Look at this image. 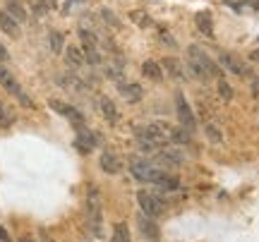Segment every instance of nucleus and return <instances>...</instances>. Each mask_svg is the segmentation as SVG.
<instances>
[{
  "instance_id": "a211bd4d",
  "label": "nucleus",
  "mask_w": 259,
  "mask_h": 242,
  "mask_svg": "<svg viewBox=\"0 0 259 242\" xmlns=\"http://www.w3.org/2000/svg\"><path fill=\"white\" fill-rule=\"evenodd\" d=\"M154 185H159L161 189H168V192H175V189H180V180H177L175 175H168V173H164V170H161L159 180H156Z\"/></svg>"
},
{
  "instance_id": "dca6fc26",
  "label": "nucleus",
  "mask_w": 259,
  "mask_h": 242,
  "mask_svg": "<svg viewBox=\"0 0 259 242\" xmlns=\"http://www.w3.org/2000/svg\"><path fill=\"white\" fill-rule=\"evenodd\" d=\"M194 22H197V29L204 34V36H214V22H211V14L209 12H199L197 17H194Z\"/></svg>"
},
{
  "instance_id": "c85d7f7f",
  "label": "nucleus",
  "mask_w": 259,
  "mask_h": 242,
  "mask_svg": "<svg viewBox=\"0 0 259 242\" xmlns=\"http://www.w3.org/2000/svg\"><path fill=\"white\" fill-rule=\"evenodd\" d=\"M55 2H58V0H41V2L36 5V12H39V14H46L48 10H51V7H55Z\"/></svg>"
},
{
  "instance_id": "4be33fe9",
  "label": "nucleus",
  "mask_w": 259,
  "mask_h": 242,
  "mask_svg": "<svg viewBox=\"0 0 259 242\" xmlns=\"http://www.w3.org/2000/svg\"><path fill=\"white\" fill-rule=\"evenodd\" d=\"M168 132H171V142H175V144H187L190 142V132L185 127H168Z\"/></svg>"
},
{
  "instance_id": "4468645a",
  "label": "nucleus",
  "mask_w": 259,
  "mask_h": 242,
  "mask_svg": "<svg viewBox=\"0 0 259 242\" xmlns=\"http://www.w3.org/2000/svg\"><path fill=\"white\" fill-rule=\"evenodd\" d=\"M161 70L168 72V77H173V80H182V72H185L182 63H180L177 58H166L164 65H161Z\"/></svg>"
},
{
  "instance_id": "c756f323",
  "label": "nucleus",
  "mask_w": 259,
  "mask_h": 242,
  "mask_svg": "<svg viewBox=\"0 0 259 242\" xmlns=\"http://www.w3.org/2000/svg\"><path fill=\"white\" fill-rule=\"evenodd\" d=\"M103 19H106V22H110V24H113V27H118V19H115V17H113V12H110V10H103Z\"/></svg>"
},
{
  "instance_id": "f03ea898",
  "label": "nucleus",
  "mask_w": 259,
  "mask_h": 242,
  "mask_svg": "<svg viewBox=\"0 0 259 242\" xmlns=\"http://www.w3.org/2000/svg\"><path fill=\"white\" fill-rule=\"evenodd\" d=\"M86 218H89V226L94 230V235H101L103 230V218H101V197H98V192L96 187L89 189V197H86Z\"/></svg>"
},
{
  "instance_id": "9b49d317",
  "label": "nucleus",
  "mask_w": 259,
  "mask_h": 242,
  "mask_svg": "<svg viewBox=\"0 0 259 242\" xmlns=\"http://www.w3.org/2000/svg\"><path fill=\"white\" fill-rule=\"evenodd\" d=\"M221 65L228 70V72H233V75H247V68L231 53H221Z\"/></svg>"
},
{
  "instance_id": "473e14b6",
  "label": "nucleus",
  "mask_w": 259,
  "mask_h": 242,
  "mask_svg": "<svg viewBox=\"0 0 259 242\" xmlns=\"http://www.w3.org/2000/svg\"><path fill=\"white\" fill-rule=\"evenodd\" d=\"M250 58H252V60H259V51H255V53L250 55Z\"/></svg>"
},
{
  "instance_id": "2f4dec72",
  "label": "nucleus",
  "mask_w": 259,
  "mask_h": 242,
  "mask_svg": "<svg viewBox=\"0 0 259 242\" xmlns=\"http://www.w3.org/2000/svg\"><path fill=\"white\" fill-rule=\"evenodd\" d=\"M0 240H2V242H12V240H10V235H7L2 228H0Z\"/></svg>"
},
{
  "instance_id": "5701e85b",
  "label": "nucleus",
  "mask_w": 259,
  "mask_h": 242,
  "mask_svg": "<svg viewBox=\"0 0 259 242\" xmlns=\"http://www.w3.org/2000/svg\"><path fill=\"white\" fill-rule=\"evenodd\" d=\"M113 242H130V230L125 223H115L113 228Z\"/></svg>"
},
{
  "instance_id": "393cba45",
  "label": "nucleus",
  "mask_w": 259,
  "mask_h": 242,
  "mask_svg": "<svg viewBox=\"0 0 259 242\" xmlns=\"http://www.w3.org/2000/svg\"><path fill=\"white\" fill-rule=\"evenodd\" d=\"M14 122V113L5 103H0V127H10Z\"/></svg>"
},
{
  "instance_id": "39448f33",
  "label": "nucleus",
  "mask_w": 259,
  "mask_h": 242,
  "mask_svg": "<svg viewBox=\"0 0 259 242\" xmlns=\"http://www.w3.org/2000/svg\"><path fill=\"white\" fill-rule=\"evenodd\" d=\"M137 202H139V206H142V214H147V216H161L164 214V202L161 199H156L154 194H149V192H139L137 194Z\"/></svg>"
},
{
  "instance_id": "1a4fd4ad",
  "label": "nucleus",
  "mask_w": 259,
  "mask_h": 242,
  "mask_svg": "<svg viewBox=\"0 0 259 242\" xmlns=\"http://www.w3.org/2000/svg\"><path fill=\"white\" fill-rule=\"evenodd\" d=\"M137 223H139V230H142V235L144 238H149V240H159V226L151 221V216H147V214H142L139 218H137Z\"/></svg>"
},
{
  "instance_id": "2eb2a0df",
  "label": "nucleus",
  "mask_w": 259,
  "mask_h": 242,
  "mask_svg": "<svg viewBox=\"0 0 259 242\" xmlns=\"http://www.w3.org/2000/svg\"><path fill=\"white\" fill-rule=\"evenodd\" d=\"M0 29H2L7 36H12V39L19 36V22H14L7 12H0Z\"/></svg>"
},
{
  "instance_id": "6ab92c4d",
  "label": "nucleus",
  "mask_w": 259,
  "mask_h": 242,
  "mask_svg": "<svg viewBox=\"0 0 259 242\" xmlns=\"http://www.w3.org/2000/svg\"><path fill=\"white\" fill-rule=\"evenodd\" d=\"M180 161H182V156L180 154H173L171 149H164V151L156 154V163L159 165H177Z\"/></svg>"
},
{
  "instance_id": "7ed1b4c3",
  "label": "nucleus",
  "mask_w": 259,
  "mask_h": 242,
  "mask_svg": "<svg viewBox=\"0 0 259 242\" xmlns=\"http://www.w3.org/2000/svg\"><path fill=\"white\" fill-rule=\"evenodd\" d=\"M0 84H2V86H5V89H7L12 96H17V101H19L22 106H31V98H29V96L22 91L19 81L14 80L12 75L7 72V68H2V65H0Z\"/></svg>"
},
{
  "instance_id": "f257e3e1",
  "label": "nucleus",
  "mask_w": 259,
  "mask_h": 242,
  "mask_svg": "<svg viewBox=\"0 0 259 242\" xmlns=\"http://www.w3.org/2000/svg\"><path fill=\"white\" fill-rule=\"evenodd\" d=\"M187 60H190V70L197 77H202V80H209V77H218L221 75L218 68L211 63V58L206 53H202V48H197V46H190L187 48Z\"/></svg>"
},
{
  "instance_id": "412c9836",
  "label": "nucleus",
  "mask_w": 259,
  "mask_h": 242,
  "mask_svg": "<svg viewBox=\"0 0 259 242\" xmlns=\"http://www.w3.org/2000/svg\"><path fill=\"white\" fill-rule=\"evenodd\" d=\"M65 58H68L70 65H75V68H80V65H84V63H86V58H84V51L75 48V46H70L68 51H65Z\"/></svg>"
},
{
  "instance_id": "a878e982",
  "label": "nucleus",
  "mask_w": 259,
  "mask_h": 242,
  "mask_svg": "<svg viewBox=\"0 0 259 242\" xmlns=\"http://www.w3.org/2000/svg\"><path fill=\"white\" fill-rule=\"evenodd\" d=\"M80 39H82L84 43V51H91V48H96V36L91 34V31H80Z\"/></svg>"
},
{
  "instance_id": "cd10ccee",
  "label": "nucleus",
  "mask_w": 259,
  "mask_h": 242,
  "mask_svg": "<svg viewBox=\"0 0 259 242\" xmlns=\"http://www.w3.org/2000/svg\"><path fill=\"white\" fill-rule=\"evenodd\" d=\"M204 132H206V137H209L211 142H216V144L221 142V139H223V135L218 132V127H216V125H211V122H209V125L204 127Z\"/></svg>"
},
{
  "instance_id": "aec40b11",
  "label": "nucleus",
  "mask_w": 259,
  "mask_h": 242,
  "mask_svg": "<svg viewBox=\"0 0 259 242\" xmlns=\"http://www.w3.org/2000/svg\"><path fill=\"white\" fill-rule=\"evenodd\" d=\"M142 72H144L149 80H154V81H161V80H164V70H161V65H156L154 60H147V63L142 65Z\"/></svg>"
},
{
  "instance_id": "7c9ffc66",
  "label": "nucleus",
  "mask_w": 259,
  "mask_h": 242,
  "mask_svg": "<svg viewBox=\"0 0 259 242\" xmlns=\"http://www.w3.org/2000/svg\"><path fill=\"white\" fill-rule=\"evenodd\" d=\"M7 58H10V53H7V48H5V46L0 43V60H7Z\"/></svg>"
},
{
  "instance_id": "f3484780",
  "label": "nucleus",
  "mask_w": 259,
  "mask_h": 242,
  "mask_svg": "<svg viewBox=\"0 0 259 242\" xmlns=\"http://www.w3.org/2000/svg\"><path fill=\"white\" fill-rule=\"evenodd\" d=\"M98 108H101L103 118H106L108 122H115V120H118V110H115V103H113L110 98L101 96V98H98Z\"/></svg>"
},
{
  "instance_id": "423d86ee",
  "label": "nucleus",
  "mask_w": 259,
  "mask_h": 242,
  "mask_svg": "<svg viewBox=\"0 0 259 242\" xmlns=\"http://www.w3.org/2000/svg\"><path fill=\"white\" fill-rule=\"evenodd\" d=\"M175 108H177V118H180V125H182L187 132H194V130H197V120H194V115H192L190 103L185 101V96H177V98H175Z\"/></svg>"
},
{
  "instance_id": "9d476101",
  "label": "nucleus",
  "mask_w": 259,
  "mask_h": 242,
  "mask_svg": "<svg viewBox=\"0 0 259 242\" xmlns=\"http://www.w3.org/2000/svg\"><path fill=\"white\" fill-rule=\"evenodd\" d=\"M120 168H123V163H120V159L115 156V154H110V151H106V154H101V170L103 173H120Z\"/></svg>"
},
{
  "instance_id": "20e7f679",
  "label": "nucleus",
  "mask_w": 259,
  "mask_h": 242,
  "mask_svg": "<svg viewBox=\"0 0 259 242\" xmlns=\"http://www.w3.org/2000/svg\"><path fill=\"white\" fill-rule=\"evenodd\" d=\"M130 170L142 182H156L159 175H161V168H154V165H149V163H144V161H137V159L130 161Z\"/></svg>"
},
{
  "instance_id": "72a5a7b5",
  "label": "nucleus",
  "mask_w": 259,
  "mask_h": 242,
  "mask_svg": "<svg viewBox=\"0 0 259 242\" xmlns=\"http://www.w3.org/2000/svg\"><path fill=\"white\" fill-rule=\"evenodd\" d=\"M19 242H34V240H29V238H22V240H19Z\"/></svg>"
},
{
  "instance_id": "bb28decb",
  "label": "nucleus",
  "mask_w": 259,
  "mask_h": 242,
  "mask_svg": "<svg viewBox=\"0 0 259 242\" xmlns=\"http://www.w3.org/2000/svg\"><path fill=\"white\" fill-rule=\"evenodd\" d=\"M218 94H221V98H223V101H231V98H233L231 84H228V81H223V80H218Z\"/></svg>"
},
{
  "instance_id": "b1692460",
  "label": "nucleus",
  "mask_w": 259,
  "mask_h": 242,
  "mask_svg": "<svg viewBox=\"0 0 259 242\" xmlns=\"http://www.w3.org/2000/svg\"><path fill=\"white\" fill-rule=\"evenodd\" d=\"M48 43H51V51L53 53H63V43L65 41H63V34L60 31H51L48 34Z\"/></svg>"
},
{
  "instance_id": "0eeeda50",
  "label": "nucleus",
  "mask_w": 259,
  "mask_h": 242,
  "mask_svg": "<svg viewBox=\"0 0 259 242\" xmlns=\"http://www.w3.org/2000/svg\"><path fill=\"white\" fill-rule=\"evenodd\" d=\"M51 108H55V110H58L63 118H68L72 125H77V127H80V125H84V115L77 110V108L68 106V103H60V101H51Z\"/></svg>"
},
{
  "instance_id": "f8f14e48",
  "label": "nucleus",
  "mask_w": 259,
  "mask_h": 242,
  "mask_svg": "<svg viewBox=\"0 0 259 242\" xmlns=\"http://www.w3.org/2000/svg\"><path fill=\"white\" fill-rule=\"evenodd\" d=\"M5 12L12 17L14 22H27V7L22 5V2H17V0H7L5 2Z\"/></svg>"
},
{
  "instance_id": "ddd939ff",
  "label": "nucleus",
  "mask_w": 259,
  "mask_h": 242,
  "mask_svg": "<svg viewBox=\"0 0 259 242\" xmlns=\"http://www.w3.org/2000/svg\"><path fill=\"white\" fill-rule=\"evenodd\" d=\"M120 96H123L127 103H137V101H142V86L139 84H120Z\"/></svg>"
},
{
  "instance_id": "6e6552de",
  "label": "nucleus",
  "mask_w": 259,
  "mask_h": 242,
  "mask_svg": "<svg viewBox=\"0 0 259 242\" xmlns=\"http://www.w3.org/2000/svg\"><path fill=\"white\" fill-rule=\"evenodd\" d=\"M96 142H98V139H96V137L84 127V125L77 127V142H75V144H77V149H80L82 154H89V151L96 147Z\"/></svg>"
},
{
  "instance_id": "f704fd0d",
  "label": "nucleus",
  "mask_w": 259,
  "mask_h": 242,
  "mask_svg": "<svg viewBox=\"0 0 259 242\" xmlns=\"http://www.w3.org/2000/svg\"><path fill=\"white\" fill-rule=\"evenodd\" d=\"M255 7H257V10H259V0H257V2H255Z\"/></svg>"
}]
</instances>
